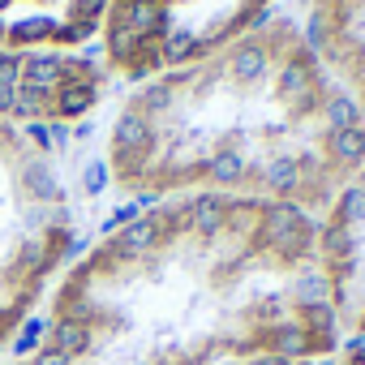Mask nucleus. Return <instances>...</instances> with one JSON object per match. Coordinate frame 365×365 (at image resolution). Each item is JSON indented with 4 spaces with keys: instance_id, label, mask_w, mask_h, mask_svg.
Instances as JSON below:
<instances>
[{
    "instance_id": "1",
    "label": "nucleus",
    "mask_w": 365,
    "mask_h": 365,
    "mask_svg": "<svg viewBox=\"0 0 365 365\" xmlns=\"http://www.w3.org/2000/svg\"><path fill=\"white\" fill-rule=\"evenodd\" d=\"M314 232V215L284 202L159 198L69 267L43 339L99 365L335 356Z\"/></svg>"
},
{
    "instance_id": "2",
    "label": "nucleus",
    "mask_w": 365,
    "mask_h": 365,
    "mask_svg": "<svg viewBox=\"0 0 365 365\" xmlns=\"http://www.w3.org/2000/svg\"><path fill=\"white\" fill-rule=\"evenodd\" d=\"M365 163V116L288 18L142 82L108 129L125 194H228L322 211Z\"/></svg>"
},
{
    "instance_id": "3",
    "label": "nucleus",
    "mask_w": 365,
    "mask_h": 365,
    "mask_svg": "<svg viewBox=\"0 0 365 365\" xmlns=\"http://www.w3.org/2000/svg\"><path fill=\"white\" fill-rule=\"evenodd\" d=\"M73 250L78 215L61 168L35 133L0 120V348L22 335Z\"/></svg>"
},
{
    "instance_id": "4",
    "label": "nucleus",
    "mask_w": 365,
    "mask_h": 365,
    "mask_svg": "<svg viewBox=\"0 0 365 365\" xmlns=\"http://www.w3.org/2000/svg\"><path fill=\"white\" fill-rule=\"evenodd\" d=\"M271 0H108L99 26L103 65L129 82H155L198 65L254 31Z\"/></svg>"
},
{
    "instance_id": "5",
    "label": "nucleus",
    "mask_w": 365,
    "mask_h": 365,
    "mask_svg": "<svg viewBox=\"0 0 365 365\" xmlns=\"http://www.w3.org/2000/svg\"><path fill=\"white\" fill-rule=\"evenodd\" d=\"M103 95V69L86 56L0 52V120L61 125L86 116Z\"/></svg>"
},
{
    "instance_id": "6",
    "label": "nucleus",
    "mask_w": 365,
    "mask_h": 365,
    "mask_svg": "<svg viewBox=\"0 0 365 365\" xmlns=\"http://www.w3.org/2000/svg\"><path fill=\"white\" fill-rule=\"evenodd\" d=\"M314 254L327 279V305L335 331L365 335V163L344 180V190L314 215Z\"/></svg>"
},
{
    "instance_id": "7",
    "label": "nucleus",
    "mask_w": 365,
    "mask_h": 365,
    "mask_svg": "<svg viewBox=\"0 0 365 365\" xmlns=\"http://www.w3.org/2000/svg\"><path fill=\"white\" fill-rule=\"evenodd\" d=\"M108 14V0H0V52L73 56Z\"/></svg>"
},
{
    "instance_id": "8",
    "label": "nucleus",
    "mask_w": 365,
    "mask_h": 365,
    "mask_svg": "<svg viewBox=\"0 0 365 365\" xmlns=\"http://www.w3.org/2000/svg\"><path fill=\"white\" fill-rule=\"evenodd\" d=\"M305 39L322 69L365 116V0H309Z\"/></svg>"
},
{
    "instance_id": "9",
    "label": "nucleus",
    "mask_w": 365,
    "mask_h": 365,
    "mask_svg": "<svg viewBox=\"0 0 365 365\" xmlns=\"http://www.w3.org/2000/svg\"><path fill=\"white\" fill-rule=\"evenodd\" d=\"M5 365H99V361H73V356H65L61 348H52V344L43 339L35 352H26V356H18V361H5Z\"/></svg>"
},
{
    "instance_id": "10",
    "label": "nucleus",
    "mask_w": 365,
    "mask_h": 365,
    "mask_svg": "<svg viewBox=\"0 0 365 365\" xmlns=\"http://www.w3.org/2000/svg\"><path fill=\"white\" fill-rule=\"evenodd\" d=\"M228 365H309V361H284V356H250V361H228Z\"/></svg>"
}]
</instances>
